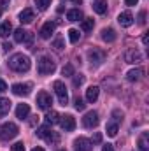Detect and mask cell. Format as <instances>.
<instances>
[{
  "mask_svg": "<svg viewBox=\"0 0 149 151\" xmlns=\"http://www.w3.org/2000/svg\"><path fill=\"white\" fill-rule=\"evenodd\" d=\"M69 39H70V42L75 44L79 39H81V34H79V30H75V28H70L69 30Z\"/></svg>",
  "mask_w": 149,
  "mask_h": 151,
  "instance_id": "27",
  "label": "cell"
},
{
  "mask_svg": "<svg viewBox=\"0 0 149 151\" xmlns=\"http://www.w3.org/2000/svg\"><path fill=\"white\" fill-rule=\"evenodd\" d=\"M11 151H25V144H23V142H16V144L11 148Z\"/></svg>",
  "mask_w": 149,
  "mask_h": 151,
  "instance_id": "36",
  "label": "cell"
},
{
  "mask_svg": "<svg viewBox=\"0 0 149 151\" xmlns=\"http://www.w3.org/2000/svg\"><path fill=\"white\" fill-rule=\"evenodd\" d=\"M30 84H23V83H16V84H12V93L14 95H18V97H27L28 93H30Z\"/></svg>",
  "mask_w": 149,
  "mask_h": 151,
  "instance_id": "11",
  "label": "cell"
},
{
  "mask_svg": "<svg viewBox=\"0 0 149 151\" xmlns=\"http://www.w3.org/2000/svg\"><path fill=\"white\" fill-rule=\"evenodd\" d=\"M117 21H119V25L121 27H125V28H128V27H132L133 25V16H132V12H121L119 16H117Z\"/></svg>",
  "mask_w": 149,
  "mask_h": 151,
  "instance_id": "14",
  "label": "cell"
},
{
  "mask_svg": "<svg viewBox=\"0 0 149 151\" xmlns=\"http://www.w3.org/2000/svg\"><path fill=\"white\" fill-rule=\"evenodd\" d=\"M72 77H74V86H81L84 83V76L82 74H74Z\"/></svg>",
  "mask_w": 149,
  "mask_h": 151,
  "instance_id": "32",
  "label": "cell"
},
{
  "mask_svg": "<svg viewBox=\"0 0 149 151\" xmlns=\"http://www.w3.org/2000/svg\"><path fill=\"white\" fill-rule=\"evenodd\" d=\"M72 2H74V4H79V5L82 4V0H72Z\"/></svg>",
  "mask_w": 149,
  "mask_h": 151,
  "instance_id": "45",
  "label": "cell"
},
{
  "mask_svg": "<svg viewBox=\"0 0 149 151\" xmlns=\"http://www.w3.org/2000/svg\"><path fill=\"white\" fill-rule=\"evenodd\" d=\"M84 18V14H82V11H79V9H70L69 12H67V19L69 21H81Z\"/></svg>",
  "mask_w": 149,
  "mask_h": 151,
  "instance_id": "20",
  "label": "cell"
},
{
  "mask_svg": "<svg viewBox=\"0 0 149 151\" xmlns=\"http://www.w3.org/2000/svg\"><path fill=\"white\" fill-rule=\"evenodd\" d=\"M93 25H95V21H93V19H82V25H81V28H82L84 32H90V30L93 28Z\"/></svg>",
  "mask_w": 149,
  "mask_h": 151,
  "instance_id": "30",
  "label": "cell"
},
{
  "mask_svg": "<svg viewBox=\"0 0 149 151\" xmlns=\"http://www.w3.org/2000/svg\"><path fill=\"white\" fill-rule=\"evenodd\" d=\"M14 40H16V42H27V44H32V35H30L27 30L18 28V30L14 32Z\"/></svg>",
  "mask_w": 149,
  "mask_h": 151,
  "instance_id": "13",
  "label": "cell"
},
{
  "mask_svg": "<svg viewBox=\"0 0 149 151\" xmlns=\"http://www.w3.org/2000/svg\"><path fill=\"white\" fill-rule=\"evenodd\" d=\"M102 141V135L100 134H95V137H93V142H100Z\"/></svg>",
  "mask_w": 149,
  "mask_h": 151,
  "instance_id": "42",
  "label": "cell"
},
{
  "mask_svg": "<svg viewBox=\"0 0 149 151\" xmlns=\"http://www.w3.org/2000/svg\"><path fill=\"white\" fill-rule=\"evenodd\" d=\"M137 2H139V0H125V4L130 5V7H132V5H137Z\"/></svg>",
  "mask_w": 149,
  "mask_h": 151,
  "instance_id": "40",
  "label": "cell"
},
{
  "mask_svg": "<svg viewBox=\"0 0 149 151\" xmlns=\"http://www.w3.org/2000/svg\"><path fill=\"white\" fill-rule=\"evenodd\" d=\"M32 151H44V150H42V148H34Z\"/></svg>",
  "mask_w": 149,
  "mask_h": 151,
  "instance_id": "46",
  "label": "cell"
},
{
  "mask_svg": "<svg viewBox=\"0 0 149 151\" xmlns=\"http://www.w3.org/2000/svg\"><path fill=\"white\" fill-rule=\"evenodd\" d=\"M148 40H149V39H148V34H146V35L142 37V42H144V44H148Z\"/></svg>",
  "mask_w": 149,
  "mask_h": 151,
  "instance_id": "44",
  "label": "cell"
},
{
  "mask_svg": "<svg viewBox=\"0 0 149 151\" xmlns=\"http://www.w3.org/2000/svg\"><path fill=\"white\" fill-rule=\"evenodd\" d=\"M139 25H146V11L139 12Z\"/></svg>",
  "mask_w": 149,
  "mask_h": 151,
  "instance_id": "37",
  "label": "cell"
},
{
  "mask_svg": "<svg viewBox=\"0 0 149 151\" xmlns=\"http://www.w3.org/2000/svg\"><path fill=\"white\" fill-rule=\"evenodd\" d=\"M0 16H2V11H0Z\"/></svg>",
  "mask_w": 149,
  "mask_h": 151,
  "instance_id": "47",
  "label": "cell"
},
{
  "mask_svg": "<svg viewBox=\"0 0 149 151\" xmlns=\"http://www.w3.org/2000/svg\"><path fill=\"white\" fill-rule=\"evenodd\" d=\"M98 113L97 111H90V113L84 114V118H82V127H86V128H95L97 125H98Z\"/></svg>",
  "mask_w": 149,
  "mask_h": 151,
  "instance_id": "5",
  "label": "cell"
},
{
  "mask_svg": "<svg viewBox=\"0 0 149 151\" xmlns=\"http://www.w3.org/2000/svg\"><path fill=\"white\" fill-rule=\"evenodd\" d=\"M93 11H95L97 14H105V12H107V4L102 2V0H98V2L93 4Z\"/></svg>",
  "mask_w": 149,
  "mask_h": 151,
  "instance_id": "25",
  "label": "cell"
},
{
  "mask_svg": "<svg viewBox=\"0 0 149 151\" xmlns=\"http://www.w3.org/2000/svg\"><path fill=\"white\" fill-rule=\"evenodd\" d=\"M112 118H114V123H119V119H123V113L121 111H112Z\"/></svg>",
  "mask_w": 149,
  "mask_h": 151,
  "instance_id": "35",
  "label": "cell"
},
{
  "mask_svg": "<svg viewBox=\"0 0 149 151\" xmlns=\"http://www.w3.org/2000/svg\"><path fill=\"white\" fill-rule=\"evenodd\" d=\"M56 70V63H54V60L51 58V56H42L40 60H39L37 63V72L40 76H47V74H53Z\"/></svg>",
  "mask_w": 149,
  "mask_h": 151,
  "instance_id": "2",
  "label": "cell"
},
{
  "mask_svg": "<svg viewBox=\"0 0 149 151\" xmlns=\"http://www.w3.org/2000/svg\"><path fill=\"white\" fill-rule=\"evenodd\" d=\"M98 93H100V88H98V86H90V88L86 90V100H88L90 104L97 102V99H98Z\"/></svg>",
  "mask_w": 149,
  "mask_h": 151,
  "instance_id": "16",
  "label": "cell"
},
{
  "mask_svg": "<svg viewBox=\"0 0 149 151\" xmlns=\"http://www.w3.org/2000/svg\"><path fill=\"white\" fill-rule=\"evenodd\" d=\"M88 56H90L91 65H98V63H102V62H104L105 53H104V51H98V49H91V51L88 53Z\"/></svg>",
  "mask_w": 149,
  "mask_h": 151,
  "instance_id": "12",
  "label": "cell"
},
{
  "mask_svg": "<svg viewBox=\"0 0 149 151\" xmlns=\"http://www.w3.org/2000/svg\"><path fill=\"white\" fill-rule=\"evenodd\" d=\"M54 28H56V23L54 21H46L44 25H42V28H40V37L42 39H49L53 34H54Z\"/></svg>",
  "mask_w": 149,
  "mask_h": 151,
  "instance_id": "9",
  "label": "cell"
},
{
  "mask_svg": "<svg viewBox=\"0 0 149 151\" xmlns=\"http://www.w3.org/2000/svg\"><path fill=\"white\" fill-rule=\"evenodd\" d=\"M34 19H35V14H34V11H32V9H23V11L19 12V21H21L23 25L32 23Z\"/></svg>",
  "mask_w": 149,
  "mask_h": 151,
  "instance_id": "15",
  "label": "cell"
},
{
  "mask_svg": "<svg viewBox=\"0 0 149 151\" xmlns=\"http://www.w3.org/2000/svg\"><path fill=\"white\" fill-rule=\"evenodd\" d=\"M51 104H53L51 95H49L47 91H39V95H37V106L39 107L44 109V111H47V109L51 107Z\"/></svg>",
  "mask_w": 149,
  "mask_h": 151,
  "instance_id": "6",
  "label": "cell"
},
{
  "mask_svg": "<svg viewBox=\"0 0 149 151\" xmlns=\"http://www.w3.org/2000/svg\"><path fill=\"white\" fill-rule=\"evenodd\" d=\"M2 47H4L5 51H9V49H12V46H11L9 42H4V46H2Z\"/></svg>",
  "mask_w": 149,
  "mask_h": 151,
  "instance_id": "43",
  "label": "cell"
},
{
  "mask_svg": "<svg viewBox=\"0 0 149 151\" xmlns=\"http://www.w3.org/2000/svg\"><path fill=\"white\" fill-rule=\"evenodd\" d=\"M62 74L63 76H74V69H72V65H65V67L62 69Z\"/></svg>",
  "mask_w": 149,
  "mask_h": 151,
  "instance_id": "34",
  "label": "cell"
},
{
  "mask_svg": "<svg viewBox=\"0 0 149 151\" xmlns=\"http://www.w3.org/2000/svg\"><path fill=\"white\" fill-rule=\"evenodd\" d=\"M47 132H49V125H46V127H40V128L37 130V137H42V139H44Z\"/></svg>",
  "mask_w": 149,
  "mask_h": 151,
  "instance_id": "33",
  "label": "cell"
},
{
  "mask_svg": "<svg viewBox=\"0 0 149 151\" xmlns=\"http://www.w3.org/2000/svg\"><path fill=\"white\" fill-rule=\"evenodd\" d=\"M53 88H54V93H56V97H58V102H60L62 106H67V104H69V93H67L65 84H63L62 81H54V83H53Z\"/></svg>",
  "mask_w": 149,
  "mask_h": 151,
  "instance_id": "4",
  "label": "cell"
},
{
  "mask_svg": "<svg viewBox=\"0 0 149 151\" xmlns=\"http://www.w3.org/2000/svg\"><path fill=\"white\" fill-rule=\"evenodd\" d=\"M35 5L39 7V11H46L51 5V0H35Z\"/></svg>",
  "mask_w": 149,
  "mask_h": 151,
  "instance_id": "29",
  "label": "cell"
},
{
  "mask_svg": "<svg viewBox=\"0 0 149 151\" xmlns=\"http://www.w3.org/2000/svg\"><path fill=\"white\" fill-rule=\"evenodd\" d=\"M74 150L75 151H91L93 150V144H91L90 139H86V137H79V139H75L74 141Z\"/></svg>",
  "mask_w": 149,
  "mask_h": 151,
  "instance_id": "8",
  "label": "cell"
},
{
  "mask_svg": "<svg viewBox=\"0 0 149 151\" xmlns=\"http://www.w3.org/2000/svg\"><path fill=\"white\" fill-rule=\"evenodd\" d=\"M60 125L65 132H72L75 128V118L72 114H65V116H60Z\"/></svg>",
  "mask_w": 149,
  "mask_h": 151,
  "instance_id": "7",
  "label": "cell"
},
{
  "mask_svg": "<svg viewBox=\"0 0 149 151\" xmlns=\"http://www.w3.org/2000/svg\"><path fill=\"white\" fill-rule=\"evenodd\" d=\"M11 100L9 99H4V97H0V116H5V114L11 111Z\"/></svg>",
  "mask_w": 149,
  "mask_h": 151,
  "instance_id": "21",
  "label": "cell"
},
{
  "mask_svg": "<svg viewBox=\"0 0 149 151\" xmlns=\"http://www.w3.org/2000/svg\"><path fill=\"white\" fill-rule=\"evenodd\" d=\"M54 123H60V114L56 111H47V114H46V125H54Z\"/></svg>",
  "mask_w": 149,
  "mask_h": 151,
  "instance_id": "22",
  "label": "cell"
},
{
  "mask_svg": "<svg viewBox=\"0 0 149 151\" xmlns=\"http://www.w3.org/2000/svg\"><path fill=\"white\" fill-rule=\"evenodd\" d=\"M102 39H104L105 42H114V40H116V32H114V28H104V30H102Z\"/></svg>",
  "mask_w": 149,
  "mask_h": 151,
  "instance_id": "23",
  "label": "cell"
},
{
  "mask_svg": "<svg viewBox=\"0 0 149 151\" xmlns=\"http://www.w3.org/2000/svg\"><path fill=\"white\" fill-rule=\"evenodd\" d=\"M30 58L23 53H18V55H12L11 60H9V67L14 70V72H28L30 70Z\"/></svg>",
  "mask_w": 149,
  "mask_h": 151,
  "instance_id": "1",
  "label": "cell"
},
{
  "mask_svg": "<svg viewBox=\"0 0 149 151\" xmlns=\"http://www.w3.org/2000/svg\"><path fill=\"white\" fill-rule=\"evenodd\" d=\"M139 150L140 151H149V134L142 132L139 137Z\"/></svg>",
  "mask_w": 149,
  "mask_h": 151,
  "instance_id": "19",
  "label": "cell"
},
{
  "mask_svg": "<svg viewBox=\"0 0 149 151\" xmlns=\"http://www.w3.org/2000/svg\"><path fill=\"white\" fill-rule=\"evenodd\" d=\"M53 46H54L56 49H63V40H62V39H56V40L53 42Z\"/></svg>",
  "mask_w": 149,
  "mask_h": 151,
  "instance_id": "38",
  "label": "cell"
},
{
  "mask_svg": "<svg viewBox=\"0 0 149 151\" xmlns=\"http://www.w3.org/2000/svg\"><path fill=\"white\" fill-rule=\"evenodd\" d=\"M125 62L126 63H140L142 62V55L137 49H128L125 53Z\"/></svg>",
  "mask_w": 149,
  "mask_h": 151,
  "instance_id": "10",
  "label": "cell"
},
{
  "mask_svg": "<svg viewBox=\"0 0 149 151\" xmlns=\"http://www.w3.org/2000/svg\"><path fill=\"white\" fill-rule=\"evenodd\" d=\"M4 91H7V84L4 79H0V93H4Z\"/></svg>",
  "mask_w": 149,
  "mask_h": 151,
  "instance_id": "39",
  "label": "cell"
},
{
  "mask_svg": "<svg viewBox=\"0 0 149 151\" xmlns=\"http://www.w3.org/2000/svg\"><path fill=\"white\" fill-rule=\"evenodd\" d=\"M18 132H19L18 127L14 123L7 121V123H4L0 127V141H11V139H14L18 135Z\"/></svg>",
  "mask_w": 149,
  "mask_h": 151,
  "instance_id": "3",
  "label": "cell"
},
{
  "mask_svg": "<svg viewBox=\"0 0 149 151\" xmlns=\"http://www.w3.org/2000/svg\"><path fill=\"white\" fill-rule=\"evenodd\" d=\"M28 114H30V106H28V104H18V107H16V116H18L19 119H27Z\"/></svg>",
  "mask_w": 149,
  "mask_h": 151,
  "instance_id": "17",
  "label": "cell"
},
{
  "mask_svg": "<svg viewBox=\"0 0 149 151\" xmlns=\"http://www.w3.org/2000/svg\"><path fill=\"white\" fill-rule=\"evenodd\" d=\"M12 32V25L9 23V21H4L2 25H0V37L2 39H5L9 34Z\"/></svg>",
  "mask_w": 149,
  "mask_h": 151,
  "instance_id": "24",
  "label": "cell"
},
{
  "mask_svg": "<svg viewBox=\"0 0 149 151\" xmlns=\"http://www.w3.org/2000/svg\"><path fill=\"white\" fill-rule=\"evenodd\" d=\"M74 107L77 109V111H82V109L86 107V104H84V100H82V99H79V97H77V99L74 100Z\"/></svg>",
  "mask_w": 149,
  "mask_h": 151,
  "instance_id": "31",
  "label": "cell"
},
{
  "mask_svg": "<svg viewBox=\"0 0 149 151\" xmlns=\"http://www.w3.org/2000/svg\"><path fill=\"white\" fill-rule=\"evenodd\" d=\"M44 139H46L47 142H54V144H56V142L60 141V137H58V134H54L53 130H49V132L46 134V137H44Z\"/></svg>",
  "mask_w": 149,
  "mask_h": 151,
  "instance_id": "28",
  "label": "cell"
},
{
  "mask_svg": "<svg viewBox=\"0 0 149 151\" xmlns=\"http://www.w3.org/2000/svg\"><path fill=\"white\" fill-rule=\"evenodd\" d=\"M142 76H144V70H142V69H132V70L126 72V79L133 83V81H140Z\"/></svg>",
  "mask_w": 149,
  "mask_h": 151,
  "instance_id": "18",
  "label": "cell"
},
{
  "mask_svg": "<svg viewBox=\"0 0 149 151\" xmlns=\"http://www.w3.org/2000/svg\"><path fill=\"white\" fill-rule=\"evenodd\" d=\"M105 132H107V135H109V137H116V135H117V123H114V121L109 123Z\"/></svg>",
  "mask_w": 149,
  "mask_h": 151,
  "instance_id": "26",
  "label": "cell"
},
{
  "mask_svg": "<svg viewBox=\"0 0 149 151\" xmlns=\"http://www.w3.org/2000/svg\"><path fill=\"white\" fill-rule=\"evenodd\" d=\"M102 151H114V148L111 144H105V146H102Z\"/></svg>",
  "mask_w": 149,
  "mask_h": 151,
  "instance_id": "41",
  "label": "cell"
},
{
  "mask_svg": "<svg viewBox=\"0 0 149 151\" xmlns=\"http://www.w3.org/2000/svg\"><path fill=\"white\" fill-rule=\"evenodd\" d=\"M58 151H63V150H58Z\"/></svg>",
  "mask_w": 149,
  "mask_h": 151,
  "instance_id": "48",
  "label": "cell"
}]
</instances>
